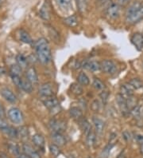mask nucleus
Masks as SVG:
<instances>
[{"mask_svg":"<svg viewBox=\"0 0 143 158\" xmlns=\"http://www.w3.org/2000/svg\"><path fill=\"white\" fill-rule=\"evenodd\" d=\"M34 46L38 59L44 65L49 63L51 61L52 55L48 41L44 38H42L36 41V43H34Z\"/></svg>","mask_w":143,"mask_h":158,"instance_id":"1","label":"nucleus"},{"mask_svg":"<svg viewBox=\"0 0 143 158\" xmlns=\"http://www.w3.org/2000/svg\"><path fill=\"white\" fill-rule=\"evenodd\" d=\"M141 19H143V5L139 2H136L126 10V19L129 23H135Z\"/></svg>","mask_w":143,"mask_h":158,"instance_id":"2","label":"nucleus"},{"mask_svg":"<svg viewBox=\"0 0 143 158\" xmlns=\"http://www.w3.org/2000/svg\"><path fill=\"white\" fill-rule=\"evenodd\" d=\"M44 105L46 108L50 110V113L54 115L60 112L61 108H60L59 102L55 98H53V97L47 98L46 100L44 101Z\"/></svg>","mask_w":143,"mask_h":158,"instance_id":"3","label":"nucleus"},{"mask_svg":"<svg viewBox=\"0 0 143 158\" xmlns=\"http://www.w3.org/2000/svg\"><path fill=\"white\" fill-rule=\"evenodd\" d=\"M8 118L14 124H21L23 122L22 113L18 108H11L9 110Z\"/></svg>","mask_w":143,"mask_h":158,"instance_id":"4","label":"nucleus"},{"mask_svg":"<svg viewBox=\"0 0 143 158\" xmlns=\"http://www.w3.org/2000/svg\"><path fill=\"white\" fill-rule=\"evenodd\" d=\"M50 127L53 130V132L55 133H61L65 130L66 128V122L61 120L52 119L50 122Z\"/></svg>","mask_w":143,"mask_h":158,"instance_id":"5","label":"nucleus"},{"mask_svg":"<svg viewBox=\"0 0 143 158\" xmlns=\"http://www.w3.org/2000/svg\"><path fill=\"white\" fill-rule=\"evenodd\" d=\"M116 102L118 105V107L120 109L121 112L124 116H127L130 114V110L128 108L126 99L122 95L118 94L116 97Z\"/></svg>","mask_w":143,"mask_h":158,"instance_id":"6","label":"nucleus"},{"mask_svg":"<svg viewBox=\"0 0 143 158\" xmlns=\"http://www.w3.org/2000/svg\"><path fill=\"white\" fill-rule=\"evenodd\" d=\"M101 69L105 73L112 74L116 71V65L111 60H104L101 62Z\"/></svg>","mask_w":143,"mask_h":158,"instance_id":"7","label":"nucleus"},{"mask_svg":"<svg viewBox=\"0 0 143 158\" xmlns=\"http://www.w3.org/2000/svg\"><path fill=\"white\" fill-rule=\"evenodd\" d=\"M39 94L45 98H50L54 95V90L50 83H44L39 88Z\"/></svg>","mask_w":143,"mask_h":158,"instance_id":"8","label":"nucleus"},{"mask_svg":"<svg viewBox=\"0 0 143 158\" xmlns=\"http://www.w3.org/2000/svg\"><path fill=\"white\" fill-rule=\"evenodd\" d=\"M107 15L109 17L112 19H116L119 16V13H120V7L118 4H111L107 8Z\"/></svg>","mask_w":143,"mask_h":158,"instance_id":"9","label":"nucleus"},{"mask_svg":"<svg viewBox=\"0 0 143 158\" xmlns=\"http://www.w3.org/2000/svg\"><path fill=\"white\" fill-rule=\"evenodd\" d=\"M131 43L138 50L143 49V35L141 33L133 34L131 37Z\"/></svg>","mask_w":143,"mask_h":158,"instance_id":"10","label":"nucleus"},{"mask_svg":"<svg viewBox=\"0 0 143 158\" xmlns=\"http://www.w3.org/2000/svg\"><path fill=\"white\" fill-rule=\"evenodd\" d=\"M0 93L4 98L10 103H15L17 102V98H16L15 94L10 89H7V88H3L1 89Z\"/></svg>","mask_w":143,"mask_h":158,"instance_id":"11","label":"nucleus"},{"mask_svg":"<svg viewBox=\"0 0 143 158\" xmlns=\"http://www.w3.org/2000/svg\"><path fill=\"white\" fill-rule=\"evenodd\" d=\"M26 78L32 84H37L38 82V76L34 67H30L26 70Z\"/></svg>","mask_w":143,"mask_h":158,"instance_id":"12","label":"nucleus"},{"mask_svg":"<svg viewBox=\"0 0 143 158\" xmlns=\"http://www.w3.org/2000/svg\"><path fill=\"white\" fill-rule=\"evenodd\" d=\"M92 122H93L94 126H95V133H97V134H102L105 126L104 122L102 119H100L99 118H96V117H94L92 118Z\"/></svg>","mask_w":143,"mask_h":158,"instance_id":"13","label":"nucleus"},{"mask_svg":"<svg viewBox=\"0 0 143 158\" xmlns=\"http://www.w3.org/2000/svg\"><path fill=\"white\" fill-rule=\"evenodd\" d=\"M51 138L56 145H58V146H64L65 145V143H66L65 137L61 133L53 132L51 135Z\"/></svg>","mask_w":143,"mask_h":158,"instance_id":"14","label":"nucleus"},{"mask_svg":"<svg viewBox=\"0 0 143 158\" xmlns=\"http://www.w3.org/2000/svg\"><path fill=\"white\" fill-rule=\"evenodd\" d=\"M133 88L131 86V85L127 83V84H124V85H122L120 88V92L121 95L125 98H127L129 97L133 96Z\"/></svg>","mask_w":143,"mask_h":158,"instance_id":"15","label":"nucleus"},{"mask_svg":"<svg viewBox=\"0 0 143 158\" xmlns=\"http://www.w3.org/2000/svg\"><path fill=\"white\" fill-rule=\"evenodd\" d=\"M22 149L23 152H25V154L28 155L31 158H40V155L38 154V152L34 150V148H33L31 145L25 144V145H23Z\"/></svg>","mask_w":143,"mask_h":158,"instance_id":"16","label":"nucleus"},{"mask_svg":"<svg viewBox=\"0 0 143 158\" xmlns=\"http://www.w3.org/2000/svg\"><path fill=\"white\" fill-rule=\"evenodd\" d=\"M57 5L61 10H69L73 8V2L72 0H56Z\"/></svg>","mask_w":143,"mask_h":158,"instance_id":"17","label":"nucleus"},{"mask_svg":"<svg viewBox=\"0 0 143 158\" xmlns=\"http://www.w3.org/2000/svg\"><path fill=\"white\" fill-rule=\"evenodd\" d=\"M33 142L34 143V145H37L39 148H44L45 146V138L42 134L36 133L32 137Z\"/></svg>","mask_w":143,"mask_h":158,"instance_id":"18","label":"nucleus"},{"mask_svg":"<svg viewBox=\"0 0 143 158\" xmlns=\"http://www.w3.org/2000/svg\"><path fill=\"white\" fill-rule=\"evenodd\" d=\"M69 114L72 118L75 120H80L82 118L83 112L79 107H72L69 110Z\"/></svg>","mask_w":143,"mask_h":158,"instance_id":"19","label":"nucleus"},{"mask_svg":"<svg viewBox=\"0 0 143 158\" xmlns=\"http://www.w3.org/2000/svg\"><path fill=\"white\" fill-rule=\"evenodd\" d=\"M84 67L86 69H88V70H90V71L95 72L101 69V64L99 63V62H96V61H92V62H87L84 65Z\"/></svg>","mask_w":143,"mask_h":158,"instance_id":"20","label":"nucleus"},{"mask_svg":"<svg viewBox=\"0 0 143 158\" xmlns=\"http://www.w3.org/2000/svg\"><path fill=\"white\" fill-rule=\"evenodd\" d=\"M2 131L3 132L6 136L11 137V138H17V137H18V129H16L15 128L11 127V126H9V125H8L6 128H5V129H2Z\"/></svg>","mask_w":143,"mask_h":158,"instance_id":"21","label":"nucleus"},{"mask_svg":"<svg viewBox=\"0 0 143 158\" xmlns=\"http://www.w3.org/2000/svg\"><path fill=\"white\" fill-rule=\"evenodd\" d=\"M40 16L42 17V19H43L44 20L50 19V8L48 6L47 2H46V3L42 6V7L41 8Z\"/></svg>","mask_w":143,"mask_h":158,"instance_id":"22","label":"nucleus"},{"mask_svg":"<svg viewBox=\"0 0 143 158\" xmlns=\"http://www.w3.org/2000/svg\"><path fill=\"white\" fill-rule=\"evenodd\" d=\"M20 39L24 43H26V44H33L32 38L24 30H20Z\"/></svg>","mask_w":143,"mask_h":158,"instance_id":"23","label":"nucleus"},{"mask_svg":"<svg viewBox=\"0 0 143 158\" xmlns=\"http://www.w3.org/2000/svg\"><path fill=\"white\" fill-rule=\"evenodd\" d=\"M80 125L83 131H84V133H85L86 136L88 135L89 132L92 130V126H91V125H90V123L88 122V121L87 119L80 120Z\"/></svg>","mask_w":143,"mask_h":158,"instance_id":"24","label":"nucleus"},{"mask_svg":"<svg viewBox=\"0 0 143 158\" xmlns=\"http://www.w3.org/2000/svg\"><path fill=\"white\" fill-rule=\"evenodd\" d=\"M77 81H78V82L80 83V85H88L90 82V80L88 78V75L84 72H80L79 73L78 77H77Z\"/></svg>","mask_w":143,"mask_h":158,"instance_id":"25","label":"nucleus"},{"mask_svg":"<svg viewBox=\"0 0 143 158\" xmlns=\"http://www.w3.org/2000/svg\"><path fill=\"white\" fill-rule=\"evenodd\" d=\"M70 89L73 94L76 95V96H80L84 92L83 87L80 84H78V83H73V85H71Z\"/></svg>","mask_w":143,"mask_h":158,"instance_id":"26","label":"nucleus"},{"mask_svg":"<svg viewBox=\"0 0 143 158\" xmlns=\"http://www.w3.org/2000/svg\"><path fill=\"white\" fill-rule=\"evenodd\" d=\"M16 60H17L18 65L22 69H25L27 67V63H28V60L26 59L24 55L22 54H18L16 57Z\"/></svg>","mask_w":143,"mask_h":158,"instance_id":"27","label":"nucleus"},{"mask_svg":"<svg viewBox=\"0 0 143 158\" xmlns=\"http://www.w3.org/2000/svg\"><path fill=\"white\" fill-rule=\"evenodd\" d=\"M21 89L26 93H31L33 91V84L28 80H22L21 84Z\"/></svg>","mask_w":143,"mask_h":158,"instance_id":"28","label":"nucleus"},{"mask_svg":"<svg viewBox=\"0 0 143 158\" xmlns=\"http://www.w3.org/2000/svg\"><path fill=\"white\" fill-rule=\"evenodd\" d=\"M64 23L66 24L67 26H69L70 27H74L77 25V19L75 15H72V16H69V17L66 18L64 19Z\"/></svg>","mask_w":143,"mask_h":158,"instance_id":"29","label":"nucleus"},{"mask_svg":"<svg viewBox=\"0 0 143 158\" xmlns=\"http://www.w3.org/2000/svg\"><path fill=\"white\" fill-rule=\"evenodd\" d=\"M129 84H130L134 89H141V88L143 87V82L139 78H133L132 80H130Z\"/></svg>","mask_w":143,"mask_h":158,"instance_id":"30","label":"nucleus"},{"mask_svg":"<svg viewBox=\"0 0 143 158\" xmlns=\"http://www.w3.org/2000/svg\"><path fill=\"white\" fill-rule=\"evenodd\" d=\"M95 139H96V135H95V133L93 132L92 130L89 132L88 135H87V145L88 146H92V145L95 144Z\"/></svg>","mask_w":143,"mask_h":158,"instance_id":"31","label":"nucleus"},{"mask_svg":"<svg viewBox=\"0 0 143 158\" xmlns=\"http://www.w3.org/2000/svg\"><path fill=\"white\" fill-rule=\"evenodd\" d=\"M114 145L111 144V143H109L108 145L107 146L103 148V150H102L101 153H100V157L101 158H108L109 155H110V152H111V148H113Z\"/></svg>","mask_w":143,"mask_h":158,"instance_id":"32","label":"nucleus"},{"mask_svg":"<svg viewBox=\"0 0 143 158\" xmlns=\"http://www.w3.org/2000/svg\"><path fill=\"white\" fill-rule=\"evenodd\" d=\"M94 88L98 90H103L105 89V85L104 83L100 80V79L97 78V77H95L93 79V83H92Z\"/></svg>","mask_w":143,"mask_h":158,"instance_id":"33","label":"nucleus"},{"mask_svg":"<svg viewBox=\"0 0 143 158\" xmlns=\"http://www.w3.org/2000/svg\"><path fill=\"white\" fill-rule=\"evenodd\" d=\"M18 137H21L23 140H26L28 139L29 136V132L28 129L26 126H21L19 128L18 130Z\"/></svg>","mask_w":143,"mask_h":158,"instance_id":"34","label":"nucleus"},{"mask_svg":"<svg viewBox=\"0 0 143 158\" xmlns=\"http://www.w3.org/2000/svg\"><path fill=\"white\" fill-rule=\"evenodd\" d=\"M50 151L51 152V154L54 157H57V156L61 154V149H60L59 146L56 145V144H51V145H50Z\"/></svg>","mask_w":143,"mask_h":158,"instance_id":"35","label":"nucleus"},{"mask_svg":"<svg viewBox=\"0 0 143 158\" xmlns=\"http://www.w3.org/2000/svg\"><path fill=\"white\" fill-rule=\"evenodd\" d=\"M77 6L80 12H84L88 7V0H76Z\"/></svg>","mask_w":143,"mask_h":158,"instance_id":"36","label":"nucleus"},{"mask_svg":"<svg viewBox=\"0 0 143 158\" xmlns=\"http://www.w3.org/2000/svg\"><path fill=\"white\" fill-rule=\"evenodd\" d=\"M130 114H131V115L133 116V118H139L141 117V107L139 106H134L133 108H132L130 111Z\"/></svg>","mask_w":143,"mask_h":158,"instance_id":"37","label":"nucleus"},{"mask_svg":"<svg viewBox=\"0 0 143 158\" xmlns=\"http://www.w3.org/2000/svg\"><path fill=\"white\" fill-rule=\"evenodd\" d=\"M22 72V68L18 65V64H14L12 65L10 67V74L11 75H18L20 76Z\"/></svg>","mask_w":143,"mask_h":158,"instance_id":"38","label":"nucleus"},{"mask_svg":"<svg viewBox=\"0 0 143 158\" xmlns=\"http://www.w3.org/2000/svg\"><path fill=\"white\" fill-rule=\"evenodd\" d=\"M11 78H12V81H13L14 84V85H15L17 87L21 88V84H22V79L20 77V76L11 75Z\"/></svg>","mask_w":143,"mask_h":158,"instance_id":"39","label":"nucleus"},{"mask_svg":"<svg viewBox=\"0 0 143 158\" xmlns=\"http://www.w3.org/2000/svg\"><path fill=\"white\" fill-rule=\"evenodd\" d=\"M9 149L10 151L15 156H19V148L17 145L15 144H10L9 145Z\"/></svg>","mask_w":143,"mask_h":158,"instance_id":"40","label":"nucleus"},{"mask_svg":"<svg viewBox=\"0 0 143 158\" xmlns=\"http://www.w3.org/2000/svg\"><path fill=\"white\" fill-rule=\"evenodd\" d=\"M100 97H101V99L103 101V103H106L108 99V97H109V92L108 91H103L102 94H100Z\"/></svg>","mask_w":143,"mask_h":158,"instance_id":"41","label":"nucleus"},{"mask_svg":"<svg viewBox=\"0 0 143 158\" xmlns=\"http://www.w3.org/2000/svg\"><path fill=\"white\" fill-rule=\"evenodd\" d=\"M92 110H93V111H95V112H97L98 110H99V101L95 100L93 102H92Z\"/></svg>","mask_w":143,"mask_h":158,"instance_id":"42","label":"nucleus"},{"mask_svg":"<svg viewBox=\"0 0 143 158\" xmlns=\"http://www.w3.org/2000/svg\"><path fill=\"white\" fill-rule=\"evenodd\" d=\"M7 126L8 125L7 123H6V121H5L2 118H0V129L2 130V129H5V128H6Z\"/></svg>","mask_w":143,"mask_h":158,"instance_id":"43","label":"nucleus"},{"mask_svg":"<svg viewBox=\"0 0 143 158\" xmlns=\"http://www.w3.org/2000/svg\"><path fill=\"white\" fill-rule=\"evenodd\" d=\"M123 137L125 138L126 141H130V139H131V136H130V133L127 131H125L123 133Z\"/></svg>","mask_w":143,"mask_h":158,"instance_id":"44","label":"nucleus"},{"mask_svg":"<svg viewBox=\"0 0 143 158\" xmlns=\"http://www.w3.org/2000/svg\"><path fill=\"white\" fill-rule=\"evenodd\" d=\"M4 116H5V110L2 105L0 104V118H3Z\"/></svg>","mask_w":143,"mask_h":158,"instance_id":"45","label":"nucleus"},{"mask_svg":"<svg viewBox=\"0 0 143 158\" xmlns=\"http://www.w3.org/2000/svg\"><path fill=\"white\" fill-rule=\"evenodd\" d=\"M118 4L121 5V6H125L126 4H128V2H130V0H118Z\"/></svg>","mask_w":143,"mask_h":158,"instance_id":"46","label":"nucleus"},{"mask_svg":"<svg viewBox=\"0 0 143 158\" xmlns=\"http://www.w3.org/2000/svg\"><path fill=\"white\" fill-rule=\"evenodd\" d=\"M0 158H10L6 153L3 152H0Z\"/></svg>","mask_w":143,"mask_h":158,"instance_id":"47","label":"nucleus"},{"mask_svg":"<svg viewBox=\"0 0 143 158\" xmlns=\"http://www.w3.org/2000/svg\"><path fill=\"white\" fill-rule=\"evenodd\" d=\"M17 158H31V157L26 154H22V155H19Z\"/></svg>","mask_w":143,"mask_h":158,"instance_id":"48","label":"nucleus"},{"mask_svg":"<svg viewBox=\"0 0 143 158\" xmlns=\"http://www.w3.org/2000/svg\"><path fill=\"white\" fill-rule=\"evenodd\" d=\"M140 151H141V152L143 154V141H142V142H141V146H140Z\"/></svg>","mask_w":143,"mask_h":158,"instance_id":"49","label":"nucleus"},{"mask_svg":"<svg viewBox=\"0 0 143 158\" xmlns=\"http://www.w3.org/2000/svg\"><path fill=\"white\" fill-rule=\"evenodd\" d=\"M2 2H3V0H0V6H1V5H2Z\"/></svg>","mask_w":143,"mask_h":158,"instance_id":"50","label":"nucleus"}]
</instances>
